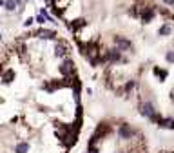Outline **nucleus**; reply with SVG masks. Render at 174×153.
I'll return each instance as SVG.
<instances>
[{
    "instance_id": "39448f33",
    "label": "nucleus",
    "mask_w": 174,
    "mask_h": 153,
    "mask_svg": "<svg viewBox=\"0 0 174 153\" xmlns=\"http://www.w3.org/2000/svg\"><path fill=\"white\" fill-rule=\"evenodd\" d=\"M73 69H74V62L73 60H65L63 64L60 66V73L63 76H67V75H71L73 73Z\"/></svg>"
},
{
    "instance_id": "7ed1b4c3",
    "label": "nucleus",
    "mask_w": 174,
    "mask_h": 153,
    "mask_svg": "<svg viewBox=\"0 0 174 153\" xmlns=\"http://www.w3.org/2000/svg\"><path fill=\"white\" fill-rule=\"evenodd\" d=\"M114 44L120 51H127V49H133V44L127 38H122V37H114Z\"/></svg>"
},
{
    "instance_id": "9b49d317",
    "label": "nucleus",
    "mask_w": 174,
    "mask_h": 153,
    "mask_svg": "<svg viewBox=\"0 0 174 153\" xmlns=\"http://www.w3.org/2000/svg\"><path fill=\"white\" fill-rule=\"evenodd\" d=\"M27 151H29V144L27 142H20L15 148V153H27Z\"/></svg>"
},
{
    "instance_id": "412c9836",
    "label": "nucleus",
    "mask_w": 174,
    "mask_h": 153,
    "mask_svg": "<svg viewBox=\"0 0 174 153\" xmlns=\"http://www.w3.org/2000/svg\"><path fill=\"white\" fill-rule=\"evenodd\" d=\"M0 7H4V0H0Z\"/></svg>"
},
{
    "instance_id": "4be33fe9",
    "label": "nucleus",
    "mask_w": 174,
    "mask_h": 153,
    "mask_svg": "<svg viewBox=\"0 0 174 153\" xmlns=\"http://www.w3.org/2000/svg\"><path fill=\"white\" fill-rule=\"evenodd\" d=\"M0 40H2V33H0Z\"/></svg>"
},
{
    "instance_id": "2eb2a0df",
    "label": "nucleus",
    "mask_w": 174,
    "mask_h": 153,
    "mask_svg": "<svg viewBox=\"0 0 174 153\" xmlns=\"http://www.w3.org/2000/svg\"><path fill=\"white\" fill-rule=\"evenodd\" d=\"M165 58H167V62H171V64H172V62H174V53H172V51H169V53L165 55Z\"/></svg>"
},
{
    "instance_id": "f8f14e48",
    "label": "nucleus",
    "mask_w": 174,
    "mask_h": 153,
    "mask_svg": "<svg viewBox=\"0 0 174 153\" xmlns=\"http://www.w3.org/2000/svg\"><path fill=\"white\" fill-rule=\"evenodd\" d=\"M13 78H15V71H13V69L6 71V73H4V84H11Z\"/></svg>"
},
{
    "instance_id": "aec40b11",
    "label": "nucleus",
    "mask_w": 174,
    "mask_h": 153,
    "mask_svg": "<svg viewBox=\"0 0 174 153\" xmlns=\"http://www.w3.org/2000/svg\"><path fill=\"white\" fill-rule=\"evenodd\" d=\"M165 4H169V6H174V0H163Z\"/></svg>"
},
{
    "instance_id": "4468645a",
    "label": "nucleus",
    "mask_w": 174,
    "mask_h": 153,
    "mask_svg": "<svg viewBox=\"0 0 174 153\" xmlns=\"http://www.w3.org/2000/svg\"><path fill=\"white\" fill-rule=\"evenodd\" d=\"M153 73H154L156 76H160L162 80H163V78H167V75H169V73H167L165 69H158V67H154V69H153Z\"/></svg>"
},
{
    "instance_id": "ddd939ff",
    "label": "nucleus",
    "mask_w": 174,
    "mask_h": 153,
    "mask_svg": "<svg viewBox=\"0 0 174 153\" xmlns=\"http://www.w3.org/2000/svg\"><path fill=\"white\" fill-rule=\"evenodd\" d=\"M4 7H6L7 11H15L16 2H15V0H4Z\"/></svg>"
},
{
    "instance_id": "1a4fd4ad",
    "label": "nucleus",
    "mask_w": 174,
    "mask_h": 153,
    "mask_svg": "<svg viewBox=\"0 0 174 153\" xmlns=\"http://www.w3.org/2000/svg\"><path fill=\"white\" fill-rule=\"evenodd\" d=\"M65 55H67V47H65L63 44H56V46H54V57H56V58H63Z\"/></svg>"
},
{
    "instance_id": "f03ea898",
    "label": "nucleus",
    "mask_w": 174,
    "mask_h": 153,
    "mask_svg": "<svg viewBox=\"0 0 174 153\" xmlns=\"http://www.w3.org/2000/svg\"><path fill=\"white\" fill-rule=\"evenodd\" d=\"M134 135V130L133 128H129L127 124H122L120 128H118V137L122 139V141H127V139H131Z\"/></svg>"
},
{
    "instance_id": "20e7f679",
    "label": "nucleus",
    "mask_w": 174,
    "mask_h": 153,
    "mask_svg": "<svg viewBox=\"0 0 174 153\" xmlns=\"http://www.w3.org/2000/svg\"><path fill=\"white\" fill-rule=\"evenodd\" d=\"M103 60H109V62H120V60H122V51H120L118 47H116V49H109Z\"/></svg>"
},
{
    "instance_id": "f3484780",
    "label": "nucleus",
    "mask_w": 174,
    "mask_h": 153,
    "mask_svg": "<svg viewBox=\"0 0 174 153\" xmlns=\"http://www.w3.org/2000/svg\"><path fill=\"white\" fill-rule=\"evenodd\" d=\"M35 20L38 22V24H44V22H45V18H44V15H38V17H36Z\"/></svg>"
},
{
    "instance_id": "6e6552de",
    "label": "nucleus",
    "mask_w": 174,
    "mask_h": 153,
    "mask_svg": "<svg viewBox=\"0 0 174 153\" xmlns=\"http://www.w3.org/2000/svg\"><path fill=\"white\" fill-rule=\"evenodd\" d=\"M85 26H87V20H85V18H76V20H73V24H69V29L78 31V29H82Z\"/></svg>"
},
{
    "instance_id": "6ab92c4d",
    "label": "nucleus",
    "mask_w": 174,
    "mask_h": 153,
    "mask_svg": "<svg viewBox=\"0 0 174 153\" xmlns=\"http://www.w3.org/2000/svg\"><path fill=\"white\" fill-rule=\"evenodd\" d=\"M134 87V82H129V84H127V86H125V89H127V91H129V89H133Z\"/></svg>"
},
{
    "instance_id": "0eeeda50",
    "label": "nucleus",
    "mask_w": 174,
    "mask_h": 153,
    "mask_svg": "<svg viewBox=\"0 0 174 153\" xmlns=\"http://www.w3.org/2000/svg\"><path fill=\"white\" fill-rule=\"evenodd\" d=\"M36 37L38 38H45V40H53V38H56V33L49 31V29H40V31H36Z\"/></svg>"
},
{
    "instance_id": "423d86ee",
    "label": "nucleus",
    "mask_w": 174,
    "mask_h": 153,
    "mask_svg": "<svg viewBox=\"0 0 174 153\" xmlns=\"http://www.w3.org/2000/svg\"><path fill=\"white\" fill-rule=\"evenodd\" d=\"M154 15H156V11H154L153 7H145V9L142 11V20H143V24H149V22L154 18Z\"/></svg>"
},
{
    "instance_id": "dca6fc26",
    "label": "nucleus",
    "mask_w": 174,
    "mask_h": 153,
    "mask_svg": "<svg viewBox=\"0 0 174 153\" xmlns=\"http://www.w3.org/2000/svg\"><path fill=\"white\" fill-rule=\"evenodd\" d=\"M89 153H98V148L94 144H89Z\"/></svg>"
},
{
    "instance_id": "f257e3e1",
    "label": "nucleus",
    "mask_w": 174,
    "mask_h": 153,
    "mask_svg": "<svg viewBox=\"0 0 174 153\" xmlns=\"http://www.w3.org/2000/svg\"><path fill=\"white\" fill-rule=\"evenodd\" d=\"M142 113H143L147 119H151V120H156V119H158L156 109H154V106L151 104V102H145L143 106H142Z\"/></svg>"
},
{
    "instance_id": "9d476101",
    "label": "nucleus",
    "mask_w": 174,
    "mask_h": 153,
    "mask_svg": "<svg viewBox=\"0 0 174 153\" xmlns=\"http://www.w3.org/2000/svg\"><path fill=\"white\" fill-rule=\"evenodd\" d=\"M171 33H172V27H171L169 24H163V26L158 29V35H160V37H167V35H171Z\"/></svg>"
},
{
    "instance_id": "a211bd4d",
    "label": "nucleus",
    "mask_w": 174,
    "mask_h": 153,
    "mask_svg": "<svg viewBox=\"0 0 174 153\" xmlns=\"http://www.w3.org/2000/svg\"><path fill=\"white\" fill-rule=\"evenodd\" d=\"M33 22H35V18H31V17H29L27 20L24 22V26H26V27H29V26H31V24H33Z\"/></svg>"
}]
</instances>
